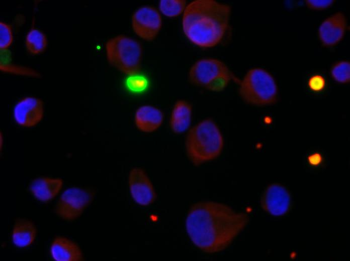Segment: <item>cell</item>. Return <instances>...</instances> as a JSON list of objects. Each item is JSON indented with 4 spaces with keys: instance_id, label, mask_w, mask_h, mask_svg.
Returning a JSON list of instances; mask_svg holds the SVG:
<instances>
[{
    "instance_id": "obj_1",
    "label": "cell",
    "mask_w": 350,
    "mask_h": 261,
    "mask_svg": "<svg viewBox=\"0 0 350 261\" xmlns=\"http://www.w3.org/2000/svg\"><path fill=\"white\" fill-rule=\"evenodd\" d=\"M247 214L228 205L203 201L193 204L186 220L188 234L193 243L207 253H215L228 247L245 228Z\"/></svg>"
},
{
    "instance_id": "obj_2",
    "label": "cell",
    "mask_w": 350,
    "mask_h": 261,
    "mask_svg": "<svg viewBox=\"0 0 350 261\" xmlns=\"http://www.w3.org/2000/svg\"><path fill=\"white\" fill-rule=\"evenodd\" d=\"M229 5L215 0H195L183 14L182 28L188 39L201 48H212L223 39L231 15Z\"/></svg>"
},
{
    "instance_id": "obj_3",
    "label": "cell",
    "mask_w": 350,
    "mask_h": 261,
    "mask_svg": "<svg viewBox=\"0 0 350 261\" xmlns=\"http://www.w3.org/2000/svg\"><path fill=\"white\" fill-rule=\"evenodd\" d=\"M224 143L223 136L216 122L207 118L190 128L185 146L190 161L195 166H200L218 158Z\"/></svg>"
},
{
    "instance_id": "obj_4",
    "label": "cell",
    "mask_w": 350,
    "mask_h": 261,
    "mask_svg": "<svg viewBox=\"0 0 350 261\" xmlns=\"http://www.w3.org/2000/svg\"><path fill=\"white\" fill-rule=\"evenodd\" d=\"M107 61L126 75L139 71L143 58V47L139 41L125 35H118L105 43Z\"/></svg>"
},
{
    "instance_id": "obj_5",
    "label": "cell",
    "mask_w": 350,
    "mask_h": 261,
    "mask_svg": "<svg viewBox=\"0 0 350 261\" xmlns=\"http://www.w3.org/2000/svg\"><path fill=\"white\" fill-rule=\"evenodd\" d=\"M238 92L245 102L253 105L272 104L277 99L278 89L274 78L260 68L247 71L240 83Z\"/></svg>"
},
{
    "instance_id": "obj_6",
    "label": "cell",
    "mask_w": 350,
    "mask_h": 261,
    "mask_svg": "<svg viewBox=\"0 0 350 261\" xmlns=\"http://www.w3.org/2000/svg\"><path fill=\"white\" fill-rule=\"evenodd\" d=\"M95 196L92 189L72 187L66 189L57 201L54 212L60 218L72 221L79 217Z\"/></svg>"
},
{
    "instance_id": "obj_7",
    "label": "cell",
    "mask_w": 350,
    "mask_h": 261,
    "mask_svg": "<svg viewBox=\"0 0 350 261\" xmlns=\"http://www.w3.org/2000/svg\"><path fill=\"white\" fill-rule=\"evenodd\" d=\"M162 26V19L160 12L151 6L138 8L131 17V27L134 33L146 41L154 40Z\"/></svg>"
},
{
    "instance_id": "obj_8",
    "label": "cell",
    "mask_w": 350,
    "mask_h": 261,
    "mask_svg": "<svg viewBox=\"0 0 350 261\" xmlns=\"http://www.w3.org/2000/svg\"><path fill=\"white\" fill-rule=\"evenodd\" d=\"M230 72L227 65L215 58H204L198 60L191 67L188 79L191 83L205 87L219 75Z\"/></svg>"
},
{
    "instance_id": "obj_9",
    "label": "cell",
    "mask_w": 350,
    "mask_h": 261,
    "mask_svg": "<svg viewBox=\"0 0 350 261\" xmlns=\"http://www.w3.org/2000/svg\"><path fill=\"white\" fill-rule=\"evenodd\" d=\"M44 113L43 101L34 96H26L15 105L13 118L19 125L30 128L37 125L43 119Z\"/></svg>"
},
{
    "instance_id": "obj_10",
    "label": "cell",
    "mask_w": 350,
    "mask_h": 261,
    "mask_svg": "<svg viewBox=\"0 0 350 261\" xmlns=\"http://www.w3.org/2000/svg\"><path fill=\"white\" fill-rule=\"evenodd\" d=\"M128 185L133 200L142 206L154 202L156 193L153 185L145 171L140 167H134L129 172Z\"/></svg>"
},
{
    "instance_id": "obj_11",
    "label": "cell",
    "mask_w": 350,
    "mask_h": 261,
    "mask_svg": "<svg viewBox=\"0 0 350 261\" xmlns=\"http://www.w3.org/2000/svg\"><path fill=\"white\" fill-rule=\"evenodd\" d=\"M263 209L275 216L285 214L290 207V195L287 189L278 184L269 185L261 198Z\"/></svg>"
},
{
    "instance_id": "obj_12",
    "label": "cell",
    "mask_w": 350,
    "mask_h": 261,
    "mask_svg": "<svg viewBox=\"0 0 350 261\" xmlns=\"http://www.w3.org/2000/svg\"><path fill=\"white\" fill-rule=\"evenodd\" d=\"M346 28V20L341 12H337L326 19L318 30L319 38L323 46L331 47L343 38Z\"/></svg>"
},
{
    "instance_id": "obj_13",
    "label": "cell",
    "mask_w": 350,
    "mask_h": 261,
    "mask_svg": "<svg viewBox=\"0 0 350 261\" xmlns=\"http://www.w3.org/2000/svg\"><path fill=\"white\" fill-rule=\"evenodd\" d=\"M164 118V113L160 108L151 104H143L136 109L133 120L136 128L139 132L151 134L161 127Z\"/></svg>"
},
{
    "instance_id": "obj_14",
    "label": "cell",
    "mask_w": 350,
    "mask_h": 261,
    "mask_svg": "<svg viewBox=\"0 0 350 261\" xmlns=\"http://www.w3.org/2000/svg\"><path fill=\"white\" fill-rule=\"evenodd\" d=\"M193 107L186 100L179 99L174 103L171 110L169 126L174 134H181L191 127Z\"/></svg>"
},
{
    "instance_id": "obj_15",
    "label": "cell",
    "mask_w": 350,
    "mask_h": 261,
    "mask_svg": "<svg viewBox=\"0 0 350 261\" xmlns=\"http://www.w3.org/2000/svg\"><path fill=\"white\" fill-rule=\"evenodd\" d=\"M50 250L53 259L56 261H81L83 259L79 246L65 237H55L51 244Z\"/></svg>"
},
{
    "instance_id": "obj_16",
    "label": "cell",
    "mask_w": 350,
    "mask_h": 261,
    "mask_svg": "<svg viewBox=\"0 0 350 261\" xmlns=\"http://www.w3.org/2000/svg\"><path fill=\"white\" fill-rule=\"evenodd\" d=\"M62 185L63 180L60 178L41 177L32 180L29 188L37 199L47 202L58 194Z\"/></svg>"
},
{
    "instance_id": "obj_17",
    "label": "cell",
    "mask_w": 350,
    "mask_h": 261,
    "mask_svg": "<svg viewBox=\"0 0 350 261\" xmlns=\"http://www.w3.org/2000/svg\"><path fill=\"white\" fill-rule=\"evenodd\" d=\"M36 234V227L31 221L23 218L15 220L12 238L16 246L26 247L30 245L34 241Z\"/></svg>"
},
{
    "instance_id": "obj_18",
    "label": "cell",
    "mask_w": 350,
    "mask_h": 261,
    "mask_svg": "<svg viewBox=\"0 0 350 261\" xmlns=\"http://www.w3.org/2000/svg\"><path fill=\"white\" fill-rule=\"evenodd\" d=\"M47 38L40 30L32 28L27 33L25 39V46L27 51L33 55L43 53L47 49Z\"/></svg>"
},
{
    "instance_id": "obj_19",
    "label": "cell",
    "mask_w": 350,
    "mask_h": 261,
    "mask_svg": "<svg viewBox=\"0 0 350 261\" xmlns=\"http://www.w3.org/2000/svg\"><path fill=\"white\" fill-rule=\"evenodd\" d=\"M0 70L3 72L39 78L40 74L35 70L12 63V54L9 50H0Z\"/></svg>"
},
{
    "instance_id": "obj_20",
    "label": "cell",
    "mask_w": 350,
    "mask_h": 261,
    "mask_svg": "<svg viewBox=\"0 0 350 261\" xmlns=\"http://www.w3.org/2000/svg\"><path fill=\"white\" fill-rule=\"evenodd\" d=\"M124 85L130 93L139 94L147 91L149 86V80L146 75L138 72L127 75Z\"/></svg>"
},
{
    "instance_id": "obj_21",
    "label": "cell",
    "mask_w": 350,
    "mask_h": 261,
    "mask_svg": "<svg viewBox=\"0 0 350 261\" xmlns=\"http://www.w3.org/2000/svg\"><path fill=\"white\" fill-rule=\"evenodd\" d=\"M187 6L185 0H161L158 4L160 14L169 18L183 14Z\"/></svg>"
},
{
    "instance_id": "obj_22",
    "label": "cell",
    "mask_w": 350,
    "mask_h": 261,
    "mask_svg": "<svg viewBox=\"0 0 350 261\" xmlns=\"http://www.w3.org/2000/svg\"><path fill=\"white\" fill-rule=\"evenodd\" d=\"M350 64L348 61H342L336 63L331 68V75L337 82L347 83L350 79Z\"/></svg>"
},
{
    "instance_id": "obj_23",
    "label": "cell",
    "mask_w": 350,
    "mask_h": 261,
    "mask_svg": "<svg viewBox=\"0 0 350 261\" xmlns=\"http://www.w3.org/2000/svg\"><path fill=\"white\" fill-rule=\"evenodd\" d=\"M232 77L231 72L222 74L209 82L205 88L212 92L222 91L226 88Z\"/></svg>"
},
{
    "instance_id": "obj_24",
    "label": "cell",
    "mask_w": 350,
    "mask_h": 261,
    "mask_svg": "<svg viewBox=\"0 0 350 261\" xmlns=\"http://www.w3.org/2000/svg\"><path fill=\"white\" fill-rule=\"evenodd\" d=\"M13 32L11 25L0 22V50H7L13 42Z\"/></svg>"
},
{
    "instance_id": "obj_25",
    "label": "cell",
    "mask_w": 350,
    "mask_h": 261,
    "mask_svg": "<svg viewBox=\"0 0 350 261\" xmlns=\"http://www.w3.org/2000/svg\"><path fill=\"white\" fill-rule=\"evenodd\" d=\"M306 5L311 9L321 10L330 7L334 3L332 0H307Z\"/></svg>"
},
{
    "instance_id": "obj_26",
    "label": "cell",
    "mask_w": 350,
    "mask_h": 261,
    "mask_svg": "<svg viewBox=\"0 0 350 261\" xmlns=\"http://www.w3.org/2000/svg\"><path fill=\"white\" fill-rule=\"evenodd\" d=\"M324 84V79L322 76L319 75L313 76L309 81V87L314 91L321 90L323 88Z\"/></svg>"
}]
</instances>
